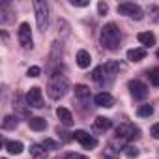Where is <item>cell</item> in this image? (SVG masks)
I'll return each instance as SVG.
<instances>
[{
  "instance_id": "6da1fadb",
  "label": "cell",
  "mask_w": 159,
  "mask_h": 159,
  "mask_svg": "<svg viewBox=\"0 0 159 159\" xmlns=\"http://www.w3.org/2000/svg\"><path fill=\"white\" fill-rule=\"evenodd\" d=\"M120 41H122L120 28L114 23H107L101 30V45L109 51H116L120 47Z\"/></svg>"
},
{
  "instance_id": "7a4b0ae2",
  "label": "cell",
  "mask_w": 159,
  "mask_h": 159,
  "mask_svg": "<svg viewBox=\"0 0 159 159\" xmlns=\"http://www.w3.org/2000/svg\"><path fill=\"white\" fill-rule=\"evenodd\" d=\"M67 88H69V81H67V79L64 75H54L49 81V84H47V94H49L51 99H60V98H64Z\"/></svg>"
},
{
  "instance_id": "3957f363",
  "label": "cell",
  "mask_w": 159,
  "mask_h": 159,
  "mask_svg": "<svg viewBox=\"0 0 159 159\" xmlns=\"http://www.w3.org/2000/svg\"><path fill=\"white\" fill-rule=\"evenodd\" d=\"M34 11H36V23H38V28L41 32H45L47 28V21H49V8L45 2H41V0H34Z\"/></svg>"
},
{
  "instance_id": "277c9868",
  "label": "cell",
  "mask_w": 159,
  "mask_h": 159,
  "mask_svg": "<svg viewBox=\"0 0 159 159\" xmlns=\"http://www.w3.org/2000/svg\"><path fill=\"white\" fill-rule=\"evenodd\" d=\"M118 13L127 15V17H131V19H135V21H140V19L144 17L142 8H140V6H137V4H133V2H124V4H118Z\"/></svg>"
},
{
  "instance_id": "5b68a950",
  "label": "cell",
  "mask_w": 159,
  "mask_h": 159,
  "mask_svg": "<svg viewBox=\"0 0 159 159\" xmlns=\"http://www.w3.org/2000/svg\"><path fill=\"white\" fill-rule=\"evenodd\" d=\"M17 36H19V43H21L25 49H32L34 39H32V28H30V25H28V23H21Z\"/></svg>"
},
{
  "instance_id": "8992f818",
  "label": "cell",
  "mask_w": 159,
  "mask_h": 159,
  "mask_svg": "<svg viewBox=\"0 0 159 159\" xmlns=\"http://www.w3.org/2000/svg\"><path fill=\"white\" fill-rule=\"evenodd\" d=\"M26 103L28 107H34V109H41L43 107V94H41V88L38 86H32L26 94Z\"/></svg>"
},
{
  "instance_id": "52a82bcc",
  "label": "cell",
  "mask_w": 159,
  "mask_h": 159,
  "mask_svg": "<svg viewBox=\"0 0 159 159\" xmlns=\"http://www.w3.org/2000/svg\"><path fill=\"white\" fill-rule=\"evenodd\" d=\"M73 135V139L77 140V142H81L84 148H88V150H92V148H96L98 146V140L92 137V135H88L86 131H83V129H77L75 133H71Z\"/></svg>"
},
{
  "instance_id": "ba28073f",
  "label": "cell",
  "mask_w": 159,
  "mask_h": 159,
  "mask_svg": "<svg viewBox=\"0 0 159 159\" xmlns=\"http://www.w3.org/2000/svg\"><path fill=\"white\" fill-rule=\"evenodd\" d=\"M129 92L135 99H144L148 96V86L142 83V81H129Z\"/></svg>"
},
{
  "instance_id": "9c48e42d",
  "label": "cell",
  "mask_w": 159,
  "mask_h": 159,
  "mask_svg": "<svg viewBox=\"0 0 159 159\" xmlns=\"http://www.w3.org/2000/svg\"><path fill=\"white\" fill-rule=\"evenodd\" d=\"M116 135H118V139H135V137L139 135V127H135L133 124L125 122V124L118 125V129H116Z\"/></svg>"
},
{
  "instance_id": "30bf717a",
  "label": "cell",
  "mask_w": 159,
  "mask_h": 159,
  "mask_svg": "<svg viewBox=\"0 0 159 159\" xmlns=\"http://www.w3.org/2000/svg\"><path fill=\"white\" fill-rule=\"evenodd\" d=\"M94 101H96L98 107H105V109H111V107L114 105V98H112L109 92H99V94L94 98Z\"/></svg>"
},
{
  "instance_id": "8fae6325",
  "label": "cell",
  "mask_w": 159,
  "mask_h": 159,
  "mask_svg": "<svg viewBox=\"0 0 159 159\" xmlns=\"http://www.w3.org/2000/svg\"><path fill=\"white\" fill-rule=\"evenodd\" d=\"M56 116H58V120H60L66 127L73 125V114H71L66 107H58V109H56Z\"/></svg>"
},
{
  "instance_id": "7c38bea8",
  "label": "cell",
  "mask_w": 159,
  "mask_h": 159,
  "mask_svg": "<svg viewBox=\"0 0 159 159\" xmlns=\"http://www.w3.org/2000/svg\"><path fill=\"white\" fill-rule=\"evenodd\" d=\"M90 64H92V56H90V52L84 51V49H81V51L77 52V66H79V67H83V69H86V67H90Z\"/></svg>"
},
{
  "instance_id": "4fadbf2b",
  "label": "cell",
  "mask_w": 159,
  "mask_h": 159,
  "mask_svg": "<svg viewBox=\"0 0 159 159\" xmlns=\"http://www.w3.org/2000/svg\"><path fill=\"white\" fill-rule=\"evenodd\" d=\"M144 58H146V49H140V47H139V49H129V51H127V60L133 62V64H135V62H140V60H144Z\"/></svg>"
},
{
  "instance_id": "5bb4252c",
  "label": "cell",
  "mask_w": 159,
  "mask_h": 159,
  "mask_svg": "<svg viewBox=\"0 0 159 159\" xmlns=\"http://www.w3.org/2000/svg\"><path fill=\"white\" fill-rule=\"evenodd\" d=\"M28 125H30V129H32V131H43V129L47 127V122H45V118L32 116V118L28 120Z\"/></svg>"
},
{
  "instance_id": "9a60e30c",
  "label": "cell",
  "mask_w": 159,
  "mask_h": 159,
  "mask_svg": "<svg viewBox=\"0 0 159 159\" xmlns=\"http://www.w3.org/2000/svg\"><path fill=\"white\" fill-rule=\"evenodd\" d=\"M137 39H139L144 47H152V45H155V36H153L152 32H139Z\"/></svg>"
},
{
  "instance_id": "2e32d148",
  "label": "cell",
  "mask_w": 159,
  "mask_h": 159,
  "mask_svg": "<svg viewBox=\"0 0 159 159\" xmlns=\"http://www.w3.org/2000/svg\"><path fill=\"white\" fill-rule=\"evenodd\" d=\"M94 127H96V129H99V131H107V129H111V127H112V122H111V118L98 116V118L94 120Z\"/></svg>"
},
{
  "instance_id": "e0dca14e",
  "label": "cell",
  "mask_w": 159,
  "mask_h": 159,
  "mask_svg": "<svg viewBox=\"0 0 159 159\" xmlns=\"http://www.w3.org/2000/svg\"><path fill=\"white\" fill-rule=\"evenodd\" d=\"M101 67H103V73H105V75H116V73L120 71V64H118L116 60H109V62H105Z\"/></svg>"
},
{
  "instance_id": "ac0fdd59",
  "label": "cell",
  "mask_w": 159,
  "mask_h": 159,
  "mask_svg": "<svg viewBox=\"0 0 159 159\" xmlns=\"http://www.w3.org/2000/svg\"><path fill=\"white\" fill-rule=\"evenodd\" d=\"M75 98H79V99H88L90 98V88L86 86V84H75Z\"/></svg>"
},
{
  "instance_id": "d6986e66",
  "label": "cell",
  "mask_w": 159,
  "mask_h": 159,
  "mask_svg": "<svg viewBox=\"0 0 159 159\" xmlns=\"http://www.w3.org/2000/svg\"><path fill=\"white\" fill-rule=\"evenodd\" d=\"M23 142H19V140H8L6 142V150L10 152V153H13V155H19L21 152H23Z\"/></svg>"
},
{
  "instance_id": "ffe728a7",
  "label": "cell",
  "mask_w": 159,
  "mask_h": 159,
  "mask_svg": "<svg viewBox=\"0 0 159 159\" xmlns=\"http://www.w3.org/2000/svg\"><path fill=\"white\" fill-rule=\"evenodd\" d=\"M137 114H139L140 118H148V116L153 114V107H152V105H140V107L137 109Z\"/></svg>"
},
{
  "instance_id": "44dd1931",
  "label": "cell",
  "mask_w": 159,
  "mask_h": 159,
  "mask_svg": "<svg viewBox=\"0 0 159 159\" xmlns=\"http://www.w3.org/2000/svg\"><path fill=\"white\" fill-rule=\"evenodd\" d=\"M2 127L4 129H15L17 127V118L15 116H6L4 122H2Z\"/></svg>"
},
{
  "instance_id": "7402d4cb",
  "label": "cell",
  "mask_w": 159,
  "mask_h": 159,
  "mask_svg": "<svg viewBox=\"0 0 159 159\" xmlns=\"http://www.w3.org/2000/svg\"><path fill=\"white\" fill-rule=\"evenodd\" d=\"M30 153H32L34 157H41V155H45L43 144H32V146H30Z\"/></svg>"
},
{
  "instance_id": "603a6c76",
  "label": "cell",
  "mask_w": 159,
  "mask_h": 159,
  "mask_svg": "<svg viewBox=\"0 0 159 159\" xmlns=\"http://www.w3.org/2000/svg\"><path fill=\"white\" fill-rule=\"evenodd\" d=\"M150 83L153 86H159V67H153L150 71Z\"/></svg>"
},
{
  "instance_id": "cb8c5ba5",
  "label": "cell",
  "mask_w": 159,
  "mask_h": 159,
  "mask_svg": "<svg viewBox=\"0 0 159 159\" xmlns=\"http://www.w3.org/2000/svg\"><path fill=\"white\" fill-rule=\"evenodd\" d=\"M124 153H125L127 157H131V159H133V157H137V155H139V148H137V146H125V148H124Z\"/></svg>"
},
{
  "instance_id": "d4e9b609",
  "label": "cell",
  "mask_w": 159,
  "mask_h": 159,
  "mask_svg": "<svg viewBox=\"0 0 159 159\" xmlns=\"http://www.w3.org/2000/svg\"><path fill=\"white\" fill-rule=\"evenodd\" d=\"M43 148H47V150H56V148H58V142H54L52 139H45V140H43Z\"/></svg>"
},
{
  "instance_id": "484cf974",
  "label": "cell",
  "mask_w": 159,
  "mask_h": 159,
  "mask_svg": "<svg viewBox=\"0 0 159 159\" xmlns=\"http://www.w3.org/2000/svg\"><path fill=\"white\" fill-rule=\"evenodd\" d=\"M39 73H41V69H39L38 66H32V67H28V71H26L28 77H39Z\"/></svg>"
},
{
  "instance_id": "4316f807",
  "label": "cell",
  "mask_w": 159,
  "mask_h": 159,
  "mask_svg": "<svg viewBox=\"0 0 159 159\" xmlns=\"http://www.w3.org/2000/svg\"><path fill=\"white\" fill-rule=\"evenodd\" d=\"M101 77H103V67L99 66V67H96V69H94L92 79H94V81H101Z\"/></svg>"
},
{
  "instance_id": "83f0119b",
  "label": "cell",
  "mask_w": 159,
  "mask_h": 159,
  "mask_svg": "<svg viewBox=\"0 0 159 159\" xmlns=\"http://www.w3.org/2000/svg\"><path fill=\"white\" fill-rule=\"evenodd\" d=\"M71 6H77V8H86L88 2L86 0H71Z\"/></svg>"
},
{
  "instance_id": "f1b7e54d",
  "label": "cell",
  "mask_w": 159,
  "mask_h": 159,
  "mask_svg": "<svg viewBox=\"0 0 159 159\" xmlns=\"http://www.w3.org/2000/svg\"><path fill=\"white\" fill-rule=\"evenodd\" d=\"M98 11H99V15H105V13L109 11V6H107L105 2H99V4H98Z\"/></svg>"
},
{
  "instance_id": "f546056e",
  "label": "cell",
  "mask_w": 159,
  "mask_h": 159,
  "mask_svg": "<svg viewBox=\"0 0 159 159\" xmlns=\"http://www.w3.org/2000/svg\"><path fill=\"white\" fill-rule=\"evenodd\" d=\"M150 135H152L153 139H159V124H153V125H152V129H150Z\"/></svg>"
},
{
  "instance_id": "4dcf8cb0",
  "label": "cell",
  "mask_w": 159,
  "mask_h": 159,
  "mask_svg": "<svg viewBox=\"0 0 159 159\" xmlns=\"http://www.w3.org/2000/svg\"><path fill=\"white\" fill-rule=\"evenodd\" d=\"M66 159H88L86 155H83V153H67L66 155Z\"/></svg>"
},
{
  "instance_id": "1f68e13d",
  "label": "cell",
  "mask_w": 159,
  "mask_h": 159,
  "mask_svg": "<svg viewBox=\"0 0 159 159\" xmlns=\"http://www.w3.org/2000/svg\"><path fill=\"white\" fill-rule=\"evenodd\" d=\"M157 58H159V49H157Z\"/></svg>"
},
{
  "instance_id": "d6a6232c",
  "label": "cell",
  "mask_w": 159,
  "mask_h": 159,
  "mask_svg": "<svg viewBox=\"0 0 159 159\" xmlns=\"http://www.w3.org/2000/svg\"><path fill=\"white\" fill-rule=\"evenodd\" d=\"M4 159H6V157H4Z\"/></svg>"
}]
</instances>
